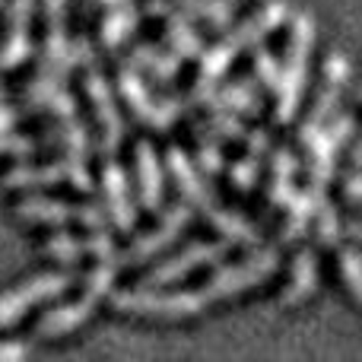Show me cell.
I'll list each match as a JSON object with an SVG mask.
<instances>
[{
  "mask_svg": "<svg viewBox=\"0 0 362 362\" xmlns=\"http://www.w3.org/2000/svg\"><path fill=\"white\" fill-rule=\"evenodd\" d=\"M64 178H67V169H64V159H61V163H48V165H16V169H10L0 178V185L4 187H51Z\"/></svg>",
  "mask_w": 362,
  "mask_h": 362,
  "instance_id": "obj_26",
  "label": "cell"
},
{
  "mask_svg": "<svg viewBox=\"0 0 362 362\" xmlns=\"http://www.w3.org/2000/svg\"><path fill=\"white\" fill-rule=\"evenodd\" d=\"M89 4H105V6H115V4H124V0H89Z\"/></svg>",
  "mask_w": 362,
  "mask_h": 362,
  "instance_id": "obj_46",
  "label": "cell"
},
{
  "mask_svg": "<svg viewBox=\"0 0 362 362\" xmlns=\"http://www.w3.org/2000/svg\"><path fill=\"white\" fill-rule=\"evenodd\" d=\"M346 235L356 238V242H362V219H353V223L346 226Z\"/></svg>",
  "mask_w": 362,
  "mask_h": 362,
  "instance_id": "obj_44",
  "label": "cell"
},
{
  "mask_svg": "<svg viewBox=\"0 0 362 362\" xmlns=\"http://www.w3.org/2000/svg\"><path fill=\"white\" fill-rule=\"evenodd\" d=\"M315 45V19L308 13H296L293 25H289V42H286V61L280 67V86H276V124H289L296 118L299 99L305 93V76H308V54Z\"/></svg>",
  "mask_w": 362,
  "mask_h": 362,
  "instance_id": "obj_2",
  "label": "cell"
},
{
  "mask_svg": "<svg viewBox=\"0 0 362 362\" xmlns=\"http://www.w3.org/2000/svg\"><path fill=\"white\" fill-rule=\"evenodd\" d=\"M67 64H70V70L74 67H93L95 64L93 45H89L86 38H74V42L67 45Z\"/></svg>",
  "mask_w": 362,
  "mask_h": 362,
  "instance_id": "obj_39",
  "label": "cell"
},
{
  "mask_svg": "<svg viewBox=\"0 0 362 362\" xmlns=\"http://www.w3.org/2000/svg\"><path fill=\"white\" fill-rule=\"evenodd\" d=\"M206 127L223 140H245V134H248L242 124V118H238V112H229V108H210Z\"/></svg>",
  "mask_w": 362,
  "mask_h": 362,
  "instance_id": "obj_34",
  "label": "cell"
},
{
  "mask_svg": "<svg viewBox=\"0 0 362 362\" xmlns=\"http://www.w3.org/2000/svg\"><path fill=\"white\" fill-rule=\"evenodd\" d=\"M102 191H105L108 219H112L121 232H131L134 229V219H137V210H134L131 187H127L124 169H121L118 163H112V159L102 165Z\"/></svg>",
  "mask_w": 362,
  "mask_h": 362,
  "instance_id": "obj_12",
  "label": "cell"
},
{
  "mask_svg": "<svg viewBox=\"0 0 362 362\" xmlns=\"http://www.w3.org/2000/svg\"><path fill=\"white\" fill-rule=\"evenodd\" d=\"M337 267H340V280H344L346 293L362 305V255L356 248H340Z\"/></svg>",
  "mask_w": 362,
  "mask_h": 362,
  "instance_id": "obj_31",
  "label": "cell"
},
{
  "mask_svg": "<svg viewBox=\"0 0 362 362\" xmlns=\"http://www.w3.org/2000/svg\"><path fill=\"white\" fill-rule=\"evenodd\" d=\"M350 76H353L350 57H346L344 51H331V54H327V64H325V76H321V89H318V99H315V108L299 127V144L302 146L312 144V140L318 137V131L325 127V121L334 115V108H337V102H340V95H344Z\"/></svg>",
  "mask_w": 362,
  "mask_h": 362,
  "instance_id": "obj_4",
  "label": "cell"
},
{
  "mask_svg": "<svg viewBox=\"0 0 362 362\" xmlns=\"http://www.w3.org/2000/svg\"><path fill=\"white\" fill-rule=\"evenodd\" d=\"M137 19H140V13L134 4H127V0L124 4H115L112 13L102 19V45H105V48H118V45L137 29Z\"/></svg>",
  "mask_w": 362,
  "mask_h": 362,
  "instance_id": "obj_27",
  "label": "cell"
},
{
  "mask_svg": "<svg viewBox=\"0 0 362 362\" xmlns=\"http://www.w3.org/2000/svg\"><path fill=\"white\" fill-rule=\"evenodd\" d=\"M178 10L185 13V16L204 19L213 29H229L235 6H232V0H181Z\"/></svg>",
  "mask_w": 362,
  "mask_h": 362,
  "instance_id": "obj_28",
  "label": "cell"
},
{
  "mask_svg": "<svg viewBox=\"0 0 362 362\" xmlns=\"http://www.w3.org/2000/svg\"><path fill=\"white\" fill-rule=\"evenodd\" d=\"M13 124H16V112L10 108V102H0V134H10Z\"/></svg>",
  "mask_w": 362,
  "mask_h": 362,
  "instance_id": "obj_42",
  "label": "cell"
},
{
  "mask_svg": "<svg viewBox=\"0 0 362 362\" xmlns=\"http://www.w3.org/2000/svg\"><path fill=\"white\" fill-rule=\"evenodd\" d=\"M45 144L64 150L70 159H89V131L80 118H54V124L45 131Z\"/></svg>",
  "mask_w": 362,
  "mask_h": 362,
  "instance_id": "obj_20",
  "label": "cell"
},
{
  "mask_svg": "<svg viewBox=\"0 0 362 362\" xmlns=\"http://www.w3.org/2000/svg\"><path fill=\"white\" fill-rule=\"evenodd\" d=\"M276 267H280V251L261 248L251 257H245L242 264H235V267H223L219 274H213L204 286V296H206V302L210 299H229V296L245 293V289L264 283L270 274H276Z\"/></svg>",
  "mask_w": 362,
  "mask_h": 362,
  "instance_id": "obj_5",
  "label": "cell"
},
{
  "mask_svg": "<svg viewBox=\"0 0 362 362\" xmlns=\"http://www.w3.org/2000/svg\"><path fill=\"white\" fill-rule=\"evenodd\" d=\"M194 137H197V165L204 169V175H219L226 165L219 137L206 124H194Z\"/></svg>",
  "mask_w": 362,
  "mask_h": 362,
  "instance_id": "obj_29",
  "label": "cell"
},
{
  "mask_svg": "<svg viewBox=\"0 0 362 362\" xmlns=\"http://www.w3.org/2000/svg\"><path fill=\"white\" fill-rule=\"evenodd\" d=\"M359 95H362V93H359Z\"/></svg>",
  "mask_w": 362,
  "mask_h": 362,
  "instance_id": "obj_49",
  "label": "cell"
},
{
  "mask_svg": "<svg viewBox=\"0 0 362 362\" xmlns=\"http://www.w3.org/2000/svg\"><path fill=\"white\" fill-rule=\"evenodd\" d=\"M293 178H296V156L289 146H276L270 159V181H267V204L286 206L293 197Z\"/></svg>",
  "mask_w": 362,
  "mask_h": 362,
  "instance_id": "obj_21",
  "label": "cell"
},
{
  "mask_svg": "<svg viewBox=\"0 0 362 362\" xmlns=\"http://www.w3.org/2000/svg\"><path fill=\"white\" fill-rule=\"evenodd\" d=\"M0 102H4V89H0Z\"/></svg>",
  "mask_w": 362,
  "mask_h": 362,
  "instance_id": "obj_47",
  "label": "cell"
},
{
  "mask_svg": "<svg viewBox=\"0 0 362 362\" xmlns=\"http://www.w3.org/2000/svg\"><path fill=\"white\" fill-rule=\"evenodd\" d=\"M321 197H325V191H315V187H308V191H302V194L293 191V197L286 200V219H283V232H280V238L286 245L299 242V238L305 235Z\"/></svg>",
  "mask_w": 362,
  "mask_h": 362,
  "instance_id": "obj_19",
  "label": "cell"
},
{
  "mask_svg": "<svg viewBox=\"0 0 362 362\" xmlns=\"http://www.w3.org/2000/svg\"><path fill=\"white\" fill-rule=\"evenodd\" d=\"M112 305L121 315H137V318H194L204 312L206 296L204 293H156V289H127L115 293Z\"/></svg>",
  "mask_w": 362,
  "mask_h": 362,
  "instance_id": "obj_3",
  "label": "cell"
},
{
  "mask_svg": "<svg viewBox=\"0 0 362 362\" xmlns=\"http://www.w3.org/2000/svg\"><path fill=\"white\" fill-rule=\"evenodd\" d=\"M0 6H4V0H0Z\"/></svg>",
  "mask_w": 362,
  "mask_h": 362,
  "instance_id": "obj_48",
  "label": "cell"
},
{
  "mask_svg": "<svg viewBox=\"0 0 362 362\" xmlns=\"http://www.w3.org/2000/svg\"><path fill=\"white\" fill-rule=\"evenodd\" d=\"M115 276H118V261H99V267H93L83 280V293L93 296L95 302L105 299V296H112Z\"/></svg>",
  "mask_w": 362,
  "mask_h": 362,
  "instance_id": "obj_32",
  "label": "cell"
},
{
  "mask_svg": "<svg viewBox=\"0 0 362 362\" xmlns=\"http://www.w3.org/2000/svg\"><path fill=\"white\" fill-rule=\"evenodd\" d=\"M353 115H340L331 124H325L318 131V137L305 146L308 150V187L315 191H327L334 178V163H337V150L350 140L353 134Z\"/></svg>",
  "mask_w": 362,
  "mask_h": 362,
  "instance_id": "obj_7",
  "label": "cell"
},
{
  "mask_svg": "<svg viewBox=\"0 0 362 362\" xmlns=\"http://www.w3.org/2000/svg\"><path fill=\"white\" fill-rule=\"evenodd\" d=\"M134 159H137V191H140V204L146 210H159L163 204V165H159V156L153 150V144L140 140L137 150H134Z\"/></svg>",
  "mask_w": 362,
  "mask_h": 362,
  "instance_id": "obj_15",
  "label": "cell"
},
{
  "mask_svg": "<svg viewBox=\"0 0 362 362\" xmlns=\"http://www.w3.org/2000/svg\"><path fill=\"white\" fill-rule=\"evenodd\" d=\"M25 346L23 344H0V362H10V359H23L25 356Z\"/></svg>",
  "mask_w": 362,
  "mask_h": 362,
  "instance_id": "obj_43",
  "label": "cell"
},
{
  "mask_svg": "<svg viewBox=\"0 0 362 362\" xmlns=\"http://www.w3.org/2000/svg\"><path fill=\"white\" fill-rule=\"evenodd\" d=\"M29 54H32L29 32H6V42L0 45V70L19 67V64H23Z\"/></svg>",
  "mask_w": 362,
  "mask_h": 362,
  "instance_id": "obj_33",
  "label": "cell"
},
{
  "mask_svg": "<svg viewBox=\"0 0 362 362\" xmlns=\"http://www.w3.org/2000/svg\"><path fill=\"white\" fill-rule=\"evenodd\" d=\"M191 223V204H175L165 210V216L159 219L156 229H150L146 235H140L124 255H118L121 264H144L153 255H159L163 248H169L172 242L181 235V229Z\"/></svg>",
  "mask_w": 362,
  "mask_h": 362,
  "instance_id": "obj_11",
  "label": "cell"
},
{
  "mask_svg": "<svg viewBox=\"0 0 362 362\" xmlns=\"http://www.w3.org/2000/svg\"><path fill=\"white\" fill-rule=\"evenodd\" d=\"M93 308H95V299L83 293V299L67 302V305H57V308H51V312H45V318L38 321L35 334L38 337H45V340H51V337H61V334H67V331H76L83 321L93 318Z\"/></svg>",
  "mask_w": 362,
  "mask_h": 362,
  "instance_id": "obj_16",
  "label": "cell"
},
{
  "mask_svg": "<svg viewBox=\"0 0 362 362\" xmlns=\"http://www.w3.org/2000/svg\"><path fill=\"white\" fill-rule=\"evenodd\" d=\"M16 216L25 219V223L61 226V223L76 219V206L67 204V200H54V197H25L23 204L16 206Z\"/></svg>",
  "mask_w": 362,
  "mask_h": 362,
  "instance_id": "obj_24",
  "label": "cell"
},
{
  "mask_svg": "<svg viewBox=\"0 0 362 362\" xmlns=\"http://www.w3.org/2000/svg\"><path fill=\"white\" fill-rule=\"evenodd\" d=\"M245 156L238 159L235 165H232L229 178L232 185L238 187V191H251L257 181V172H261V156L270 150V134L264 131V127H255V131L245 134Z\"/></svg>",
  "mask_w": 362,
  "mask_h": 362,
  "instance_id": "obj_17",
  "label": "cell"
},
{
  "mask_svg": "<svg viewBox=\"0 0 362 362\" xmlns=\"http://www.w3.org/2000/svg\"><path fill=\"white\" fill-rule=\"evenodd\" d=\"M315 283H318V257L312 248H299L293 257V274H289L280 302L283 305H299L315 293Z\"/></svg>",
  "mask_w": 362,
  "mask_h": 362,
  "instance_id": "obj_18",
  "label": "cell"
},
{
  "mask_svg": "<svg viewBox=\"0 0 362 362\" xmlns=\"http://www.w3.org/2000/svg\"><path fill=\"white\" fill-rule=\"evenodd\" d=\"M235 51L238 48L229 42V38H223V42H216L210 51H204V57H200V70H197V80H194L191 102H206L213 93H216L219 80H223V74L229 70Z\"/></svg>",
  "mask_w": 362,
  "mask_h": 362,
  "instance_id": "obj_14",
  "label": "cell"
},
{
  "mask_svg": "<svg viewBox=\"0 0 362 362\" xmlns=\"http://www.w3.org/2000/svg\"><path fill=\"white\" fill-rule=\"evenodd\" d=\"M70 283H74L70 274H42V276H32V280L13 286L10 293L0 296V327H10L13 321H19L38 302L57 299L61 293H67Z\"/></svg>",
  "mask_w": 362,
  "mask_h": 362,
  "instance_id": "obj_8",
  "label": "cell"
},
{
  "mask_svg": "<svg viewBox=\"0 0 362 362\" xmlns=\"http://www.w3.org/2000/svg\"><path fill=\"white\" fill-rule=\"evenodd\" d=\"M286 16H289L286 0H270V4H264L261 10L255 13V16L245 19L238 29H232L226 38H229L235 48H255V45H261L276 25L286 23Z\"/></svg>",
  "mask_w": 362,
  "mask_h": 362,
  "instance_id": "obj_13",
  "label": "cell"
},
{
  "mask_svg": "<svg viewBox=\"0 0 362 362\" xmlns=\"http://www.w3.org/2000/svg\"><path fill=\"white\" fill-rule=\"evenodd\" d=\"M353 169H362V137L356 140V146H353V156H350Z\"/></svg>",
  "mask_w": 362,
  "mask_h": 362,
  "instance_id": "obj_45",
  "label": "cell"
},
{
  "mask_svg": "<svg viewBox=\"0 0 362 362\" xmlns=\"http://www.w3.org/2000/svg\"><path fill=\"white\" fill-rule=\"evenodd\" d=\"M204 105L206 108H229V112H238V115H261V95H257L251 80H235V83H229V86L216 89Z\"/></svg>",
  "mask_w": 362,
  "mask_h": 362,
  "instance_id": "obj_22",
  "label": "cell"
},
{
  "mask_svg": "<svg viewBox=\"0 0 362 362\" xmlns=\"http://www.w3.org/2000/svg\"><path fill=\"white\" fill-rule=\"evenodd\" d=\"M131 64L150 70L156 80L169 83V80H175L181 70V54L178 51H169V48H159V45H137V48L131 51Z\"/></svg>",
  "mask_w": 362,
  "mask_h": 362,
  "instance_id": "obj_23",
  "label": "cell"
},
{
  "mask_svg": "<svg viewBox=\"0 0 362 362\" xmlns=\"http://www.w3.org/2000/svg\"><path fill=\"white\" fill-rule=\"evenodd\" d=\"M45 112H51L54 118H74L76 115V99L61 86L48 102H45Z\"/></svg>",
  "mask_w": 362,
  "mask_h": 362,
  "instance_id": "obj_38",
  "label": "cell"
},
{
  "mask_svg": "<svg viewBox=\"0 0 362 362\" xmlns=\"http://www.w3.org/2000/svg\"><path fill=\"white\" fill-rule=\"evenodd\" d=\"M344 197L353 204H362V175H346L344 181Z\"/></svg>",
  "mask_w": 362,
  "mask_h": 362,
  "instance_id": "obj_41",
  "label": "cell"
},
{
  "mask_svg": "<svg viewBox=\"0 0 362 362\" xmlns=\"http://www.w3.org/2000/svg\"><path fill=\"white\" fill-rule=\"evenodd\" d=\"M165 159H169V172H172V178H175L181 197H185L194 210L204 213V219L226 238V242H232V245H257V238H261L257 235V229L248 223V219L238 216V213H232V210H226V206L216 204V197L210 194L206 181L200 178V172L194 169V163L187 159V153L181 150V146H169Z\"/></svg>",
  "mask_w": 362,
  "mask_h": 362,
  "instance_id": "obj_1",
  "label": "cell"
},
{
  "mask_svg": "<svg viewBox=\"0 0 362 362\" xmlns=\"http://www.w3.org/2000/svg\"><path fill=\"white\" fill-rule=\"evenodd\" d=\"M76 219H80L86 229H105L108 226V210H102L99 204H80L76 206Z\"/></svg>",
  "mask_w": 362,
  "mask_h": 362,
  "instance_id": "obj_40",
  "label": "cell"
},
{
  "mask_svg": "<svg viewBox=\"0 0 362 362\" xmlns=\"http://www.w3.org/2000/svg\"><path fill=\"white\" fill-rule=\"evenodd\" d=\"M165 19V35H169V45L172 51H178L181 57H200L204 54V42H200V35L194 32L191 25V16H185L181 10H165L163 13Z\"/></svg>",
  "mask_w": 362,
  "mask_h": 362,
  "instance_id": "obj_25",
  "label": "cell"
},
{
  "mask_svg": "<svg viewBox=\"0 0 362 362\" xmlns=\"http://www.w3.org/2000/svg\"><path fill=\"white\" fill-rule=\"evenodd\" d=\"M226 251H229V245H226V242H194V245H187L185 251H178L175 257L163 261L156 270H150V274H146V280H144V286H169V283L187 276L191 270L223 261Z\"/></svg>",
  "mask_w": 362,
  "mask_h": 362,
  "instance_id": "obj_9",
  "label": "cell"
},
{
  "mask_svg": "<svg viewBox=\"0 0 362 362\" xmlns=\"http://www.w3.org/2000/svg\"><path fill=\"white\" fill-rule=\"evenodd\" d=\"M340 235H344V226H340L337 206L327 197H321L318 210H315V238H318V245H325V248H334V245L340 242Z\"/></svg>",
  "mask_w": 362,
  "mask_h": 362,
  "instance_id": "obj_30",
  "label": "cell"
},
{
  "mask_svg": "<svg viewBox=\"0 0 362 362\" xmlns=\"http://www.w3.org/2000/svg\"><path fill=\"white\" fill-rule=\"evenodd\" d=\"M32 16H35V0H10L6 32H29Z\"/></svg>",
  "mask_w": 362,
  "mask_h": 362,
  "instance_id": "obj_36",
  "label": "cell"
},
{
  "mask_svg": "<svg viewBox=\"0 0 362 362\" xmlns=\"http://www.w3.org/2000/svg\"><path fill=\"white\" fill-rule=\"evenodd\" d=\"M86 95L95 108V121H99V131H102V153L112 156L121 146V140H124V121H121V112L115 108L112 86H108V80L95 67H89L86 74Z\"/></svg>",
  "mask_w": 362,
  "mask_h": 362,
  "instance_id": "obj_10",
  "label": "cell"
},
{
  "mask_svg": "<svg viewBox=\"0 0 362 362\" xmlns=\"http://www.w3.org/2000/svg\"><path fill=\"white\" fill-rule=\"evenodd\" d=\"M255 74H257V80L264 83V89L276 93V86H280V64L274 61V54H270L267 48L255 51Z\"/></svg>",
  "mask_w": 362,
  "mask_h": 362,
  "instance_id": "obj_35",
  "label": "cell"
},
{
  "mask_svg": "<svg viewBox=\"0 0 362 362\" xmlns=\"http://www.w3.org/2000/svg\"><path fill=\"white\" fill-rule=\"evenodd\" d=\"M118 89H121L127 105L134 108V115H137L140 121H146L150 127H156V131H169V127L178 121L181 108H185L181 99H153L146 83H144V76H140L134 67L118 70Z\"/></svg>",
  "mask_w": 362,
  "mask_h": 362,
  "instance_id": "obj_6",
  "label": "cell"
},
{
  "mask_svg": "<svg viewBox=\"0 0 362 362\" xmlns=\"http://www.w3.org/2000/svg\"><path fill=\"white\" fill-rule=\"evenodd\" d=\"M38 144L32 137H23V134H0V156H29L35 153Z\"/></svg>",
  "mask_w": 362,
  "mask_h": 362,
  "instance_id": "obj_37",
  "label": "cell"
}]
</instances>
